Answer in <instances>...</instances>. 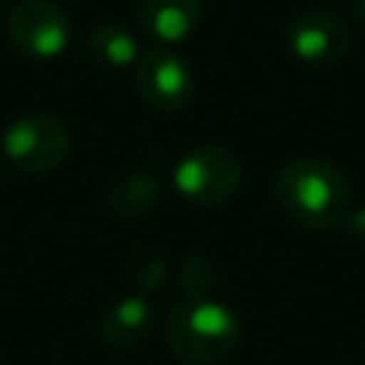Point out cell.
I'll return each mask as SVG.
<instances>
[{
    "instance_id": "6da1fadb",
    "label": "cell",
    "mask_w": 365,
    "mask_h": 365,
    "mask_svg": "<svg viewBox=\"0 0 365 365\" xmlns=\"http://www.w3.org/2000/svg\"><path fill=\"white\" fill-rule=\"evenodd\" d=\"M277 202L282 211L314 231L342 228L351 208V185L345 174L322 157H294L277 171L274 182Z\"/></svg>"
},
{
    "instance_id": "7a4b0ae2",
    "label": "cell",
    "mask_w": 365,
    "mask_h": 365,
    "mask_svg": "<svg viewBox=\"0 0 365 365\" xmlns=\"http://www.w3.org/2000/svg\"><path fill=\"white\" fill-rule=\"evenodd\" d=\"M237 342V314L211 297H180L165 317V345L185 365L222 362Z\"/></svg>"
},
{
    "instance_id": "3957f363",
    "label": "cell",
    "mask_w": 365,
    "mask_h": 365,
    "mask_svg": "<svg viewBox=\"0 0 365 365\" xmlns=\"http://www.w3.org/2000/svg\"><path fill=\"white\" fill-rule=\"evenodd\" d=\"M174 191L194 208H217L228 202L242 182V163L225 145H197L185 151L171 171Z\"/></svg>"
},
{
    "instance_id": "277c9868",
    "label": "cell",
    "mask_w": 365,
    "mask_h": 365,
    "mask_svg": "<svg viewBox=\"0 0 365 365\" xmlns=\"http://www.w3.org/2000/svg\"><path fill=\"white\" fill-rule=\"evenodd\" d=\"M68 143H71L68 125L57 114L31 111V114L17 117L3 131L0 148H3V157L14 168L26 174H43V171L57 168L66 160Z\"/></svg>"
},
{
    "instance_id": "5b68a950",
    "label": "cell",
    "mask_w": 365,
    "mask_h": 365,
    "mask_svg": "<svg viewBox=\"0 0 365 365\" xmlns=\"http://www.w3.org/2000/svg\"><path fill=\"white\" fill-rule=\"evenodd\" d=\"M285 48L294 60L328 68L345 60L354 48V31L345 17L331 9H308L288 20L285 26Z\"/></svg>"
},
{
    "instance_id": "8992f818",
    "label": "cell",
    "mask_w": 365,
    "mask_h": 365,
    "mask_svg": "<svg viewBox=\"0 0 365 365\" xmlns=\"http://www.w3.org/2000/svg\"><path fill=\"white\" fill-rule=\"evenodd\" d=\"M6 31L26 57L51 60L60 57L71 40V20L51 0H20L6 17Z\"/></svg>"
},
{
    "instance_id": "52a82bcc",
    "label": "cell",
    "mask_w": 365,
    "mask_h": 365,
    "mask_svg": "<svg viewBox=\"0 0 365 365\" xmlns=\"http://www.w3.org/2000/svg\"><path fill=\"white\" fill-rule=\"evenodd\" d=\"M134 88L151 108L177 111L191 103L197 80L185 57L171 48H151L134 63Z\"/></svg>"
},
{
    "instance_id": "ba28073f",
    "label": "cell",
    "mask_w": 365,
    "mask_h": 365,
    "mask_svg": "<svg viewBox=\"0 0 365 365\" xmlns=\"http://www.w3.org/2000/svg\"><path fill=\"white\" fill-rule=\"evenodd\" d=\"M157 328V308L145 294H128L108 305L97 319V336L114 351H131L148 342Z\"/></svg>"
},
{
    "instance_id": "9c48e42d",
    "label": "cell",
    "mask_w": 365,
    "mask_h": 365,
    "mask_svg": "<svg viewBox=\"0 0 365 365\" xmlns=\"http://www.w3.org/2000/svg\"><path fill=\"white\" fill-rule=\"evenodd\" d=\"M200 17H202V0H140L137 3L140 29L151 40L165 46L191 37V31L200 26Z\"/></svg>"
},
{
    "instance_id": "30bf717a",
    "label": "cell",
    "mask_w": 365,
    "mask_h": 365,
    "mask_svg": "<svg viewBox=\"0 0 365 365\" xmlns=\"http://www.w3.org/2000/svg\"><path fill=\"white\" fill-rule=\"evenodd\" d=\"M160 200H163V185L145 168L120 174L117 180H111V185L106 191L108 208L123 220H137V217L151 214L160 205Z\"/></svg>"
},
{
    "instance_id": "8fae6325",
    "label": "cell",
    "mask_w": 365,
    "mask_h": 365,
    "mask_svg": "<svg viewBox=\"0 0 365 365\" xmlns=\"http://www.w3.org/2000/svg\"><path fill=\"white\" fill-rule=\"evenodd\" d=\"M91 57L108 68H125L140 60L137 37L120 23H97L86 40Z\"/></svg>"
},
{
    "instance_id": "7c38bea8",
    "label": "cell",
    "mask_w": 365,
    "mask_h": 365,
    "mask_svg": "<svg viewBox=\"0 0 365 365\" xmlns=\"http://www.w3.org/2000/svg\"><path fill=\"white\" fill-rule=\"evenodd\" d=\"M177 282H180L185 297H208L214 291V285H217L214 262L200 251L185 254L180 259V265H177Z\"/></svg>"
},
{
    "instance_id": "4fadbf2b",
    "label": "cell",
    "mask_w": 365,
    "mask_h": 365,
    "mask_svg": "<svg viewBox=\"0 0 365 365\" xmlns=\"http://www.w3.org/2000/svg\"><path fill=\"white\" fill-rule=\"evenodd\" d=\"M165 274H168V265H165L163 254H157V251H143L134 259V274L131 277L143 291H157L165 282Z\"/></svg>"
},
{
    "instance_id": "5bb4252c",
    "label": "cell",
    "mask_w": 365,
    "mask_h": 365,
    "mask_svg": "<svg viewBox=\"0 0 365 365\" xmlns=\"http://www.w3.org/2000/svg\"><path fill=\"white\" fill-rule=\"evenodd\" d=\"M356 242H362L365 245V202L362 205H356V208H351V214H348V220H345V225H342Z\"/></svg>"
},
{
    "instance_id": "9a60e30c",
    "label": "cell",
    "mask_w": 365,
    "mask_h": 365,
    "mask_svg": "<svg viewBox=\"0 0 365 365\" xmlns=\"http://www.w3.org/2000/svg\"><path fill=\"white\" fill-rule=\"evenodd\" d=\"M351 14L365 20V0H351Z\"/></svg>"
}]
</instances>
